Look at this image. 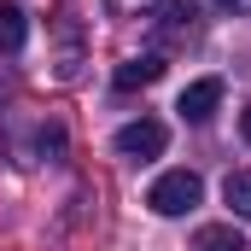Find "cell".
Returning a JSON list of instances; mask_svg holds the SVG:
<instances>
[{"label":"cell","mask_w":251,"mask_h":251,"mask_svg":"<svg viewBox=\"0 0 251 251\" xmlns=\"http://www.w3.org/2000/svg\"><path fill=\"white\" fill-rule=\"evenodd\" d=\"M216 6H228V12H251V0H216Z\"/></svg>","instance_id":"obj_10"},{"label":"cell","mask_w":251,"mask_h":251,"mask_svg":"<svg viewBox=\"0 0 251 251\" xmlns=\"http://www.w3.org/2000/svg\"><path fill=\"white\" fill-rule=\"evenodd\" d=\"M216 105H222V82L204 76V82H187V88H181V105H176V111H181L187 123H210Z\"/></svg>","instance_id":"obj_3"},{"label":"cell","mask_w":251,"mask_h":251,"mask_svg":"<svg viewBox=\"0 0 251 251\" xmlns=\"http://www.w3.org/2000/svg\"><path fill=\"white\" fill-rule=\"evenodd\" d=\"M164 76V59L158 53H146V59H123L117 64V88H152Z\"/></svg>","instance_id":"obj_6"},{"label":"cell","mask_w":251,"mask_h":251,"mask_svg":"<svg viewBox=\"0 0 251 251\" xmlns=\"http://www.w3.org/2000/svg\"><path fill=\"white\" fill-rule=\"evenodd\" d=\"M170 146V128L158 123V117H140V123H123L117 128V152L134 158V164H146V158H158Z\"/></svg>","instance_id":"obj_2"},{"label":"cell","mask_w":251,"mask_h":251,"mask_svg":"<svg viewBox=\"0 0 251 251\" xmlns=\"http://www.w3.org/2000/svg\"><path fill=\"white\" fill-rule=\"evenodd\" d=\"M199 199H204V181H199L193 170H170V176H158L152 193H146V204H152L158 216H187Z\"/></svg>","instance_id":"obj_1"},{"label":"cell","mask_w":251,"mask_h":251,"mask_svg":"<svg viewBox=\"0 0 251 251\" xmlns=\"http://www.w3.org/2000/svg\"><path fill=\"white\" fill-rule=\"evenodd\" d=\"M193 251H251V240L240 228H228V222H204L193 234Z\"/></svg>","instance_id":"obj_4"},{"label":"cell","mask_w":251,"mask_h":251,"mask_svg":"<svg viewBox=\"0 0 251 251\" xmlns=\"http://www.w3.org/2000/svg\"><path fill=\"white\" fill-rule=\"evenodd\" d=\"M24 41H29V18L12 0H0V53H24Z\"/></svg>","instance_id":"obj_7"},{"label":"cell","mask_w":251,"mask_h":251,"mask_svg":"<svg viewBox=\"0 0 251 251\" xmlns=\"http://www.w3.org/2000/svg\"><path fill=\"white\" fill-rule=\"evenodd\" d=\"M222 199H228L234 216H246V222H251V170H234V176L222 181Z\"/></svg>","instance_id":"obj_8"},{"label":"cell","mask_w":251,"mask_h":251,"mask_svg":"<svg viewBox=\"0 0 251 251\" xmlns=\"http://www.w3.org/2000/svg\"><path fill=\"white\" fill-rule=\"evenodd\" d=\"M158 29H164L170 41H187L193 29H199V6H193V0H170V6L158 12Z\"/></svg>","instance_id":"obj_5"},{"label":"cell","mask_w":251,"mask_h":251,"mask_svg":"<svg viewBox=\"0 0 251 251\" xmlns=\"http://www.w3.org/2000/svg\"><path fill=\"white\" fill-rule=\"evenodd\" d=\"M240 134H246V146H251V105L240 111Z\"/></svg>","instance_id":"obj_9"}]
</instances>
